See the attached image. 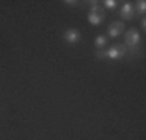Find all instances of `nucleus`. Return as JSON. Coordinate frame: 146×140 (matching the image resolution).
<instances>
[{"label":"nucleus","mask_w":146,"mask_h":140,"mask_svg":"<svg viewBox=\"0 0 146 140\" xmlns=\"http://www.w3.org/2000/svg\"><path fill=\"white\" fill-rule=\"evenodd\" d=\"M126 53H127V47L123 44H115L109 50H106V56L110 59H121Z\"/></svg>","instance_id":"f03ea898"},{"label":"nucleus","mask_w":146,"mask_h":140,"mask_svg":"<svg viewBox=\"0 0 146 140\" xmlns=\"http://www.w3.org/2000/svg\"><path fill=\"white\" fill-rule=\"evenodd\" d=\"M117 3H118L117 0H104L103 5H104V8H107V9H115Z\"/></svg>","instance_id":"1a4fd4ad"},{"label":"nucleus","mask_w":146,"mask_h":140,"mask_svg":"<svg viewBox=\"0 0 146 140\" xmlns=\"http://www.w3.org/2000/svg\"><path fill=\"white\" fill-rule=\"evenodd\" d=\"M106 44H107V36L98 34V36L95 37V47L98 48V50H101L103 47H106Z\"/></svg>","instance_id":"0eeeda50"},{"label":"nucleus","mask_w":146,"mask_h":140,"mask_svg":"<svg viewBox=\"0 0 146 140\" xmlns=\"http://www.w3.org/2000/svg\"><path fill=\"white\" fill-rule=\"evenodd\" d=\"M140 27L143 28V30L146 28V19H145V17H143V19H141V22H140Z\"/></svg>","instance_id":"9b49d317"},{"label":"nucleus","mask_w":146,"mask_h":140,"mask_svg":"<svg viewBox=\"0 0 146 140\" xmlns=\"http://www.w3.org/2000/svg\"><path fill=\"white\" fill-rule=\"evenodd\" d=\"M134 9L140 14V16H145V13H146V2H145V0L137 2V6H134Z\"/></svg>","instance_id":"6e6552de"},{"label":"nucleus","mask_w":146,"mask_h":140,"mask_svg":"<svg viewBox=\"0 0 146 140\" xmlns=\"http://www.w3.org/2000/svg\"><path fill=\"white\" fill-rule=\"evenodd\" d=\"M95 56H96L98 59H104V58H107V56H106V50H103V48H101V50H96Z\"/></svg>","instance_id":"9d476101"},{"label":"nucleus","mask_w":146,"mask_h":140,"mask_svg":"<svg viewBox=\"0 0 146 140\" xmlns=\"http://www.w3.org/2000/svg\"><path fill=\"white\" fill-rule=\"evenodd\" d=\"M65 5H76V3H78V2H76V0H75V2H72V0H65Z\"/></svg>","instance_id":"f8f14e48"},{"label":"nucleus","mask_w":146,"mask_h":140,"mask_svg":"<svg viewBox=\"0 0 146 140\" xmlns=\"http://www.w3.org/2000/svg\"><path fill=\"white\" fill-rule=\"evenodd\" d=\"M123 31H124V23L121 20H115V22H112L109 25V28H107V36L112 37V39H117Z\"/></svg>","instance_id":"7ed1b4c3"},{"label":"nucleus","mask_w":146,"mask_h":140,"mask_svg":"<svg viewBox=\"0 0 146 140\" xmlns=\"http://www.w3.org/2000/svg\"><path fill=\"white\" fill-rule=\"evenodd\" d=\"M104 19H106V14L89 13V16H87L89 23H92V25H100V23H103V22H104Z\"/></svg>","instance_id":"423d86ee"},{"label":"nucleus","mask_w":146,"mask_h":140,"mask_svg":"<svg viewBox=\"0 0 146 140\" xmlns=\"http://www.w3.org/2000/svg\"><path fill=\"white\" fill-rule=\"evenodd\" d=\"M135 16V9H134V5L131 2H124L123 8H121V17L124 20H132Z\"/></svg>","instance_id":"39448f33"},{"label":"nucleus","mask_w":146,"mask_h":140,"mask_svg":"<svg viewBox=\"0 0 146 140\" xmlns=\"http://www.w3.org/2000/svg\"><path fill=\"white\" fill-rule=\"evenodd\" d=\"M62 37H64V41L67 42V44H78V42L81 41V33H79L76 28H68Z\"/></svg>","instance_id":"20e7f679"},{"label":"nucleus","mask_w":146,"mask_h":140,"mask_svg":"<svg viewBox=\"0 0 146 140\" xmlns=\"http://www.w3.org/2000/svg\"><path fill=\"white\" fill-rule=\"evenodd\" d=\"M124 42H126V45L131 50H134L137 47L138 42H140V33H138L137 28H131V30H127L124 33Z\"/></svg>","instance_id":"f257e3e1"}]
</instances>
